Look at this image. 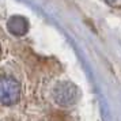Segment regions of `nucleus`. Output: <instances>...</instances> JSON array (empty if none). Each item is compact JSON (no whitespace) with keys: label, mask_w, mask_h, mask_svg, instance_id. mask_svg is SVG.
I'll return each instance as SVG.
<instances>
[{"label":"nucleus","mask_w":121,"mask_h":121,"mask_svg":"<svg viewBox=\"0 0 121 121\" xmlns=\"http://www.w3.org/2000/svg\"><path fill=\"white\" fill-rule=\"evenodd\" d=\"M21 98L19 83L8 76L0 78V105L11 106L15 105Z\"/></svg>","instance_id":"obj_1"},{"label":"nucleus","mask_w":121,"mask_h":121,"mask_svg":"<svg viewBox=\"0 0 121 121\" xmlns=\"http://www.w3.org/2000/svg\"><path fill=\"white\" fill-rule=\"evenodd\" d=\"M78 98V90L76 87L68 82H61L53 90V99L59 106L68 108L76 102Z\"/></svg>","instance_id":"obj_2"},{"label":"nucleus","mask_w":121,"mask_h":121,"mask_svg":"<svg viewBox=\"0 0 121 121\" xmlns=\"http://www.w3.org/2000/svg\"><path fill=\"white\" fill-rule=\"evenodd\" d=\"M105 1H106V3H110V4H113L116 0H105Z\"/></svg>","instance_id":"obj_3"}]
</instances>
